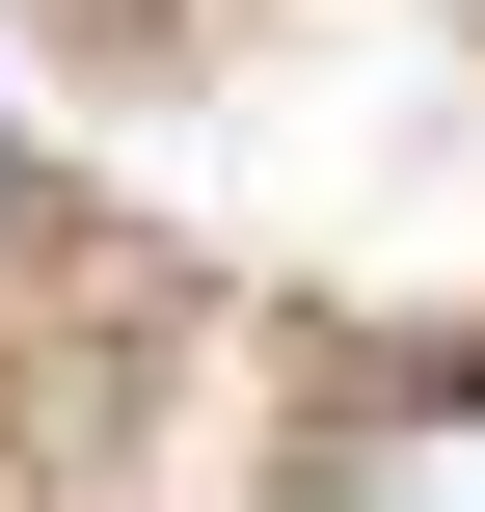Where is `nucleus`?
<instances>
[{
  "label": "nucleus",
  "mask_w": 485,
  "mask_h": 512,
  "mask_svg": "<svg viewBox=\"0 0 485 512\" xmlns=\"http://www.w3.org/2000/svg\"><path fill=\"white\" fill-rule=\"evenodd\" d=\"M351 512H485V378H432V405L378 432V486H351Z\"/></svg>",
  "instance_id": "obj_1"
}]
</instances>
